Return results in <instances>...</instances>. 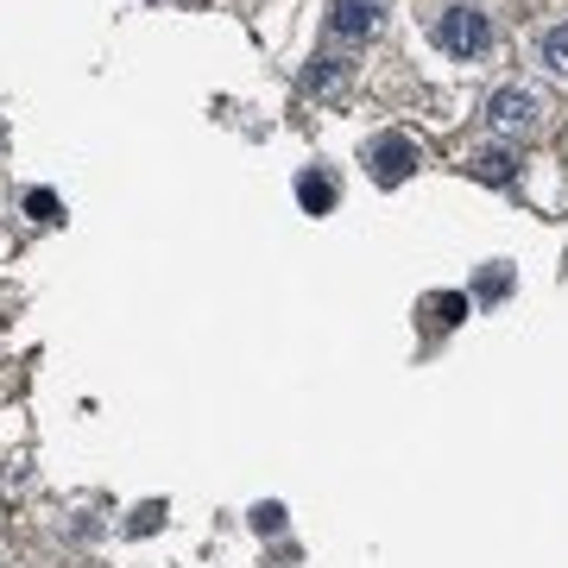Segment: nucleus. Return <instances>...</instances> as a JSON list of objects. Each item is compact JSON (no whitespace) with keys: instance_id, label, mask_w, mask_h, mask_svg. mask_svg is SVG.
<instances>
[{"instance_id":"nucleus-1","label":"nucleus","mask_w":568,"mask_h":568,"mask_svg":"<svg viewBox=\"0 0 568 568\" xmlns=\"http://www.w3.org/2000/svg\"><path fill=\"white\" fill-rule=\"evenodd\" d=\"M486 120H493V133H505V139H518V133H537V120H544V95L525 83H505L486 95Z\"/></svg>"},{"instance_id":"nucleus-2","label":"nucleus","mask_w":568,"mask_h":568,"mask_svg":"<svg viewBox=\"0 0 568 568\" xmlns=\"http://www.w3.org/2000/svg\"><path fill=\"white\" fill-rule=\"evenodd\" d=\"M436 44L449 51V57H481L486 44H493V20H486L481 7L461 0V7H449V13L436 20Z\"/></svg>"},{"instance_id":"nucleus-3","label":"nucleus","mask_w":568,"mask_h":568,"mask_svg":"<svg viewBox=\"0 0 568 568\" xmlns=\"http://www.w3.org/2000/svg\"><path fill=\"white\" fill-rule=\"evenodd\" d=\"M379 20H386V7H379V0H328V39H341V44L372 39Z\"/></svg>"},{"instance_id":"nucleus-4","label":"nucleus","mask_w":568,"mask_h":568,"mask_svg":"<svg viewBox=\"0 0 568 568\" xmlns=\"http://www.w3.org/2000/svg\"><path fill=\"white\" fill-rule=\"evenodd\" d=\"M367 165H372V177L392 190V183H404V177L417 171V146L404 139V133H379V139L367 146Z\"/></svg>"},{"instance_id":"nucleus-5","label":"nucleus","mask_w":568,"mask_h":568,"mask_svg":"<svg viewBox=\"0 0 568 568\" xmlns=\"http://www.w3.org/2000/svg\"><path fill=\"white\" fill-rule=\"evenodd\" d=\"M467 177H481V183H512V177H518V152H505V146H486V152L467 158Z\"/></svg>"},{"instance_id":"nucleus-6","label":"nucleus","mask_w":568,"mask_h":568,"mask_svg":"<svg viewBox=\"0 0 568 568\" xmlns=\"http://www.w3.org/2000/svg\"><path fill=\"white\" fill-rule=\"evenodd\" d=\"M297 202H304V215H328V209H335V177L297 171Z\"/></svg>"},{"instance_id":"nucleus-7","label":"nucleus","mask_w":568,"mask_h":568,"mask_svg":"<svg viewBox=\"0 0 568 568\" xmlns=\"http://www.w3.org/2000/svg\"><path fill=\"white\" fill-rule=\"evenodd\" d=\"M423 309H430L436 323H467V316H474V304H467L461 291H430V297H423Z\"/></svg>"},{"instance_id":"nucleus-8","label":"nucleus","mask_w":568,"mask_h":568,"mask_svg":"<svg viewBox=\"0 0 568 568\" xmlns=\"http://www.w3.org/2000/svg\"><path fill=\"white\" fill-rule=\"evenodd\" d=\"M537 51H544V70H549V76H568V20H562V25H549Z\"/></svg>"},{"instance_id":"nucleus-9","label":"nucleus","mask_w":568,"mask_h":568,"mask_svg":"<svg viewBox=\"0 0 568 568\" xmlns=\"http://www.w3.org/2000/svg\"><path fill=\"white\" fill-rule=\"evenodd\" d=\"M341 76H348V64H335V57H316V64L304 70V88H309V95H328V88L341 83Z\"/></svg>"},{"instance_id":"nucleus-10","label":"nucleus","mask_w":568,"mask_h":568,"mask_svg":"<svg viewBox=\"0 0 568 568\" xmlns=\"http://www.w3.org/2000/svg\"><path fill=\"white\" fill-rule=\"evenodd\" d=\"M25 215H39V221H57V197H51V190H32V197H25Z\"/></svg>"},{"instance_id":"nucleus-11","label":"nucleus","mask_w":568,"mask_h":568,"mask_svg":"<svg viewBox=\"0 0 568 568\" xmlns=\"http://www.w3.org/2000/svg\"><path fill=\"white\" fill-rule=\"evenodd\" d=\"M253 530H284V505H253Z\"/></svg>"},{"instance_id":"nucleus-12","label":"nucleus","mask_w":568,"mask_h":568,"mask_svg":"<svg viewBox=\"0 0 568 568\" xmlns=\"http://www.w3.org/2000/svg\"><path fill=\"white\" fill-rule=\"evenodd\" d=\"M158 518H165V512H158V505H139V512H133V530H139V537H146V530H152Z\"/></svg>"}]
</instances>
